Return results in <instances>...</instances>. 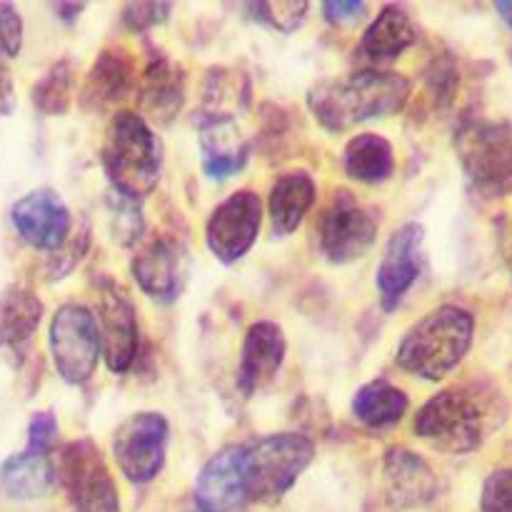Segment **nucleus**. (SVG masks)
<instances>
[{"mask_svg":"<svg viewBox=\"0 0 512 512\" xmlns=\"http://www.w3.org/2000/svg\"><path fill=\"white\" fill-rule=\"evenodd\" d=\"M410 98V80L400 73L365 68L345 78H330L313 85L308 105L320 125L333 133L365 120L395 115Z\"/></svg>","mask_w":512,"mask_h":512,"instance_id":"f257e3e1","label":"nucleus"},{"mask_svg":"<svg viewBox=\"0 0 512 512\" xmlns=\"http://www.w3.org/2000/svg\"><path fill=\"white\" fill-rule=\"evenodd\" d=\"M495 428V398L485 385H455L433 395L415 415L413 430L443 453H473Z\"/></svg>","mask_w":512,"mask_h":512,"instance_id":"f03ea898","label":"nucleus"},{"mask_svg":"<svg viewBox=\"0 0 512 512\" xmlns=\"http://www.w3.org/2000/svg\"><path fill=\"white\" fill-rule=\"evenodd\" d=\"M473 335V315L458 305H443L405 333L395 360L405 373L423 380H443L463 363Z\"/></svg>","mask_w":512,"mask_h":512,"instance_id":"7ed1b4c3","label":"nucleus"},{"mask_svg":"<svg viewBox=\"0 0 512 512\" xmlns=\"http://www.w3.org/2000/svg\"><path fill=\"white\" fill-rule=\"evenodd\" d=\"M103 168L113 190L140 200L153 193L163 168V145L140 115L120 110L110 120L103 143Z\"/></svg>","mask_w":512,"mask_h":512,"instance_id":"20e7f679","label":"nucleus"},{"mask_svg":"<svg viewBox=\"0 0 512 512\" xmlns=\"http://www.w3.org/2000/svg\"><path fill=\"white\" fill-rule=\"evenodd\" d=\"M313 458V440L300 433H275L240 445V475L248 503H278Z\"/></svg>","mask_w":512,"mask_h":512,"instance_id":"39448f33","label":"nucleus"},{"mask_svg":"<svg viewBox=\"0 0 512 512\" xmlns=\"http://www.w3.org/2000/svg\"><path fill=\"white\" fill-rule=\"evenodd\" d=\"M463 170L478 188L505 190L512 185V128L503 120H465L455 133Z\"/></svg>","mask_w":512,"mask_h":512,"instance_id":"423d86ee","label":"nucleus"},{"mask_svg":"<svg viewBox=\"0 0 512 512\" xmlns=\"http://www.w3.org/2000/svg\"><path fill=\"white\" fill-rule=\"evenodd\" d=\"M98 320L85 305L58 308L50 323V353L55 370L68 385H83L95 373L100 358Z\"/></svg>","mask_w":512,"mask_h":512,"instance_id":"0eeeda50","label":"nucleus"},{"mask_svg":"<svg viewBox=\"0 0 512 512\" xmlns=\"http://www.w3.org/2000/svg\"><path fill=\"white\" fill-rule=\"evenodd\" d=\"M55 475L68 490L75 512H120L118 490L100 450L88 438L75 440L60 453Z\"/></svg>","mask_w":512,"mask_h":512,"instance_id":"6e6552de","label":"nucleus"},{"mask_svg":"<svg viewBox=\"0 0 512 512\" xmlns=\"http://www.w3.org/2000/svg\"><path fill=\"white\" fill-rule=\"evenodd\" d=\"M168 450V420L160 413H138L125 420L113 438L115 463L135 485L155 480Z\"/></svg>","mask_w":512,"mask_h":512,"instance_id":"1a4fd4ad","label":"nucleus"},{"mask_svg":"<svg viewBox=\"0 0 512 512\" xmlns=\"http://www.w3.org/2000/svg\"><path fill=\"white\" fill-rule=\"evenodd\" d=\"M375 238H378V220L348 193H340L320 220V248L335 265L363 258Z\"/></svg>","mask_w":512,"mask_h":512,"instance_id":"9d476101","label":"nucleus"},{"mask_svg":"<svg viewBox=\"0 0 512 512\" xmlns=\"http://www.w3.org/2000/svg\"><path fill=\"white\" fill-rule=\"evenodd\" d=\"M260 220H263V205L258 195L250 190L230 195L213 210L205 228L210 253L225 265L240 260L253 248L260 233Z\"/></svg>","mask_w":512,"mask_h":512,"instance_id":"9b49d317","label":"nucleus"},{"mask_svg":"<svg viewBox=\"0 0 512 512\" xmlns=\"http://www.w3.org/2000/svg\"><path fill=\"white\" fill-rule=\"evenodd\" d=\"M20 238L38 250H60L73 233V220L60 195L50 188L30 190L10 210Z\"/></svg>","mask_w":512,"mask_h":512,"instance_id":"f8f14e48","label":"nucleus"},{"mask_svg":"<svg viewBox=\"0 0 512 512\" xmlns=\"http://www.w3.org/2000/svg\"><path fill=\"white\" fill-rule=\"evenodd\" d=\"M98 315L105 363L113 373H125L138 355V315L133 303L118 285H103Z\"/></svg>","mask_w":512,"mask_h":512,"instance_id":"ddd939ff","label":"nucleus"},{"mask_svg":"<svg viewBox=\"0 0 512 512\" xmlns=\"http://www.w3.org/2000/svg\"><path fill=\"white\" fill-rule=\"evenodd\" d=\"M423 225L408 223L395 230L378 270V290L385 310H395L423 268Z\"/></svg>","mask_w":512,"mask_h":512,"instance_id":"4468645a","label":"nucleus"},{"mask_svg":"<svg viewBox=\"0 0 512 512\" xmlns=\"http://www.w3.org/2000/svg\"><path fill=\"white\" fill-rule=\"evenodd\" d=\"M185 260L188 255L183 245L170 238H155L135 253L130 270L143 293L160 303H173L185 283V268H188Z\"/></svg>","mask_w":512,"mask_h":512,"instance_id":"2eb2a0df","label":"nucleus"},{"mask_svg":"<svg viewBox=\"0 0 512 512\" xmlns=\"http://www.w3.org/2000/svg\"><path fill=\"white\" fill-rule=\"evenodd\" d=\"M198 512H243L248 505L240 475V445L215 453L195 480Z\"/></svg>","mask_w":512,"mask_h":512,"instance_id":"dca6fc26","label":"nucleus"},{"mask_svg":"<svg viewBox=\"0 0 512 512\" xmlns=\"http://www.w3.org/2000/svg\"><path fill=\"white\" fill-rule=\"evenodd\" d=\"M285 360V335L270 320H260L248 330L238 368V388L243 395H255L278 375Z\"/></svg>","mask_w":512,"mask_h":512,"instance_id":"f3484780","label":"nucleus"},{"mask_svg":"<svg viewBox=\"0 0 512 512\" xmlns=\"http://www.w3.org/2000/svg\"><path fill=\"white\" fill-rule=\"evenodd\" d=\"M385 495L395 510H413L435 498L438 480L430 465L410 450H390L385 458Z\"/></svg>","mask_w":512,"mask_h":512,"instance_id":"a211bd4d","label":"nucleus"},{"mask_svg":"<svg viewBox=\"0 0 512 512\" xmlns=\"http://www.w3.org/2000/svg\"><path fill=\"white\" fill-rule=\"evenodd\" d=\"M203 170L213 180L230 178L248 160V143L233 118H208L200 123Z\"/></svg>","mask_w":512,"mask_h":512,"instance_id":"6ab92c4d","label":"nucleus"},{"mask_svg":"<svg viewBox=\"0 0 512 512\" xmlns=\"http://www.w3.org/2000/svg\"><path fill=\"white\" fill-rule=\"evenodd\" d=\"M185 100L183 70L170 63V58L158 55L145 68L140 80V105L143 113L155 123L168 125L180 113Z\"/></svg>","mask_w":512,"mask_h":512,"instance_id":"aec40b11","label":"nucleus"},{"mask_svg":"<svg viewBox=\"0 0 512 512\" xmlns=\"http://www.w3.org/2000/svg\"><path fill=\"white\" fill-rule=\"evenodd\" d=\"M43 303L25 285H8L0 295V348L20 353L38 330Z\"/></svg>","mask_w":512,"mask_h":512,"instance_id":"412c9836","label":"nucleus"},{"mask_svg":"<svg viewBox=\"0 0 512 512\" xmlns=\"http://www.w3.org/2000/svg\"><path fill=\"white\" fill-rule=\"evenodd\" d=\"M415 40H418V30L410 23L405 10L385 5L378 18L370 23V28L365 30L360 53L373 63H388V60H395L405 50L413 48Z\"/></svg>","mask_w":512,"mask_h":512,"instance_id":"4be33fe9","label":"nucleus"},{"mask_svg":"<svg viewBox=\"0 0 512 512\" xmlns=\"http://www.w3.org/2000/svg\"><path fill=\"white\" fill-rule=\"evenodd\" d=\"M315 203V183L308 173L303 170H293L275 180L273 190H270V223H273L275 235H290L295 233L300 223H303L305 213L313 208Z\"/></svg>","mask_w":512,"mask_h":512,"instance_id":"5701e85b","label":"nucleus"},{"mask_svg":"<svg viewBox=\"0 0 512 512\" xmlns=\"http://www.w3.org/2000/svg\"><path fill=\"white\" fill-rule=\"evenodd\" d=\"M55 468L48 455L25 448L23 453L10 455L0 468V485L13 500H38L53 488Z\"/></svg>","mask_w":512,"mask_h":512,"instance_id":"b1692460","label":"nucleus"},{"mask_svg":"<svg viewBox=\"0 0 512 512\" xmlns=\"http://www.w3.org/2000/svg\"><path fill=\"white\" fill-rule=\"evenodd\" d=\"M133 88V65L123 50H105L95 60L83 90L85 108H108Z\"/></svg>","mask_w":512,"mask_h":512,"instance_id":"393cba45","label":"nucleus"},{"mask_svg":"<svg viewBox=\"0 0 512 512\" xmlns=\"http://www.w3.org/2000/svg\"><path fill=\"white\" fill-rule=\"evenodd\" d=\"M353 413L368 428H388L400 423L408 413V395L388 380L378 378L355 393Z\"/></svg>","mask_w":512,"mask_h":512,"instance_id":"a878e982","label":"nucleus"},{"mask_svg":"<svg viewBox=\"0 0 512 512\" xmlns=\"http://www.w3.org/2000/svg\"><path fill=\"white\" fill-rule=\"evenodd\" d=\"M345 170L360 183H383L395 170V155L383 135H355L345 148Z\"/></svg>","mask_w":512,"mask_h":512,"instance_id":"bb28decb","label":"nucleus"},{"mask_svg":"<svg viewBox=\"0 0 512 512\" xmlns=\"http://www.w3.org/2000/svg\"><path fill=\"white\" fill-rule=\"evenodd\" d=\"M70 93H73V68L68 60H60L38 80L33 88V103L40 113L60 115L68 110Z\"/></svg>","mask_w":512,"mask_h":512,"instance_id":"cd10ccee","label":"nucleus"},{"mask_svg":"<svg viewBox=\"0 0 512 512\" xmlns=\"http://www.w3.org/2000/svg\"><path fill=\"white\" fill-rule=\"evenodd\" d=\"M108 223L110 233L118 240L120 245L130 248L140 240L145 228L143 220V208H140V200L128 198V195H120L115 190H110L108 195Z\"/></svg>","mask_w":512,"mask_h":512,"instance_id":"c85d7f7f","label":"nucleus"},{"mask_svg":"<svg viewBox=\"0 0 512 512\" xmlns=\"http://www.w3.org/2000/svg\"><path fill=\"white\" fill-rule=\"evenodd\" d=\"M248 10L258 23H265L270 25V28L290 33V30H295L303 23L305 13H308V5L290 3V0H275V3H253L248 5Z\"/></svg>","mask_w":512,"mask_h":512,"instance_id":"c756f323","label":"nucleus"},{"mask_svg":"<svg viewBox=\"0 0 512 512\" xmlns=\"http://www.w3.org/2000/svg\"><path fill=\"white\" fill-rule=\"evenodd\" d=\"M483 512H512V468L495 470L483 485L480 495Z\"/></svg>","mask_w":512,"mask_h":512,"instance_id":"7c9ffc66","label":"nucleus"},{"mask_svg":"<svg viewBox=\"0 0 512 512\" xmlns=\"http://www.w3.org/2000/svg\"><path fill=\"white\" fill-rule=\"evenodd\" d=\"M23 48V20L15 5H0V53L5 58H15Z\"/></svg>","mask_w":512,"mask_h":512,"instance_id":"2f4dec72","label":"nucleus"},{"mask_svg":"<svg viewBox=\"0 0 512 512\" xmlns=\"http://www.w3.org/2000/svg\"><path fill=\"white\" fill-rule=\"evenodd\" d=\"M173 5L170 3H130L123 10V25L130 30H148L153 25L163 23L170 15Z\"/></svg>","mask_w":512,"mask_h":512,"instance_id":"473e14b6","label":"nucleus"},{"mask_svg":"<svg viewBox=\"0 0 512 512\" xmlns=\"http://www.w3.org/2000/svg\"><path fill=\"white\" fill-rule=\"evenodd\" d=\"M55 443H58V420H55V415L50 410L35 413L28 425V448L35 450V453L48 455Z\"/></svg>","mask_w":512,"mask_h":512,"instance_id":"72a5a7b5","label":"nucleus"},{"mask_svg":"<svg viewBox=\"0 0 512 512\" xmlns=\"http://www.w3.org/2000/svg\"><path fill=\"white\" fill-rule=\"evenodd\" d=\"M323 13L330 23L348 25V23H358L360 18H365L368 5L360 3V0H335V3L323 5Z\"/></svg>","mask_w":512,"mask_h":512,"instance_id":"f704fd0d","label":"nucleus"},{"mask_svg":"<svg viewBox=\"0 0 512 512\" xmlns=\"http://www.w3.org/2000/svg\"><path fill=\"white\" fill-rule=\"evenodd\" d=\"M15 108V88L10 70L0 63V115H10Z\"/></svg>","mask_w":512,"mask_h":512,"instance_id":"c9c22d12","label":"nucleus"},{"mask_svg":"<svg viewBox=\"0 0 512 512\" xmlns=\"http://www.w3.org/2000/svg\"><path fill=\"white\" fill-rule=\"evenodd\" d=\"M83 10V5H65V3H58L55 5V13H60V18L65 20V23H73L75 15Z\"/></svg>","mask_w":512,"mask_h":512,"instance_id":"e433bc0d","label":"nucleus"},{"mask_svg":"<svg viewBox=\"0 0 512 512\" xmlns=\"http://www.w3.org/2000/svg\"><path fill=\"white\" fill-rule=\"evenodd\" d=\"M495 10H498L500 18H503L505 23H508V28L512 30V0H505V3H498V5H495Z\"/></svg>","mask_w":512,"mask_h":512,"instance_id":"4c0bfd02","label":"nucleus"},{"mask_svg":"<svg viewBox=\"0 0 512 512\" xmlns=\"http://www.w3.org/2000/svg\"><path fill=\"white\" fill-rule=\"evenodd\" d=\"M505 260H508V268H510V273H512V230H510L508 245H505Z\"/></svg>","mask_w":512,"mask_h":512,"instance_id":"58836bf2","label":"nucleus"}]
</instances>
